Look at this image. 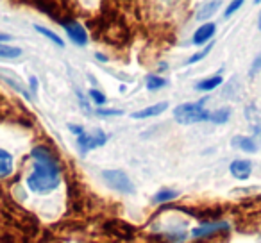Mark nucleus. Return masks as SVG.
<instances>
[{
	"instance_id": "1",
	"label": "nucleus",
	"mask_w": 261,
	"mask_h": 243,
	"mask_svg": "<svg viewBox=\"0 0 261 243\" xmlns=\"http://www.w3.org/2000/svg\"><path fill=\"white\" fill-rule=\"evenodd\" d=\"M31 157H33V174L27 177V188L38 195L54 192L61 182L58 157L45 145L34 147Z\"/></svg>"
},
{
	"instance_id": "8",
	"label": "nucleus",
	"mask_w": 261,
	"mask_h": 243,
	"mask_svg": "<svg viewBox=\"0 0 261 243\" xmlns=\"http://www.w3.org/2000/svg\"><path fill=\"white\" fill-rule=\"evenodd\" d=\"M229 172L234 179L238 181H245V179L250 177L252 174V163L247 159H234L231 165H229Z\"/></svg>"
},
{
	"instance_id": "31",
	"label": "nucleus",
	"mask_w": 261,
	"mask_h": 243,
	"mask_svg": "<svg viewBox=\"0 0 261 243\" xmlns=\"http://www.w3.org/2000/svg\"><path fill=\"white\" fill-rule=\"evenodd\" d=\"M257 27H259V31H261V13H259V18H257Z\"/></svg>"
},
{
	"instance_id": "30",
	"label": "nucleus",
	"mask_w": 261,
	"mask_h": 243,
	"mask_svg": "<svg viewBox=\"0 0 261 243\" xmlns=\"http://www.w3.org/2000/svg\"><path fill=\"white\" fill-rule=\"evenodd\" d=\"M97 59H100V61H106L108 58H106V56H102V54H97Z\"/></svg>"
},
{
	"instance_id": "10",
	"label": "nucleus",
	"mask_w": 261,
	"mask_h": 243,
	"mask_svg": "<svg viewBox=\"0 0 261 243\" xmlns=\"http://www.w3.org/2000/svg\"><path fill=\"white\" fill-rule=\"evenodd\" d=\"M106 231L111 236H118V238H123V239L133 238V227L127 225L125 222H109V224L106 225Z\"/></svg>"
},
{
	"instance_id": "25",
	"label": "nucleus",
	"mask_w": 261,
	"mask_h": 243,
	"mask_svg": "<svg viewBox=\"0 0 261 243\" xmlns=\"http://www.w3.org/2000/svg\"><path fill=\"white\" fill-rule=\"evenodd\" d=\"M243 6V2L242 0H236V2H232V4H229V8H227V11H225V16H231V15H234L236 11H238L240 8Z\"/></svg>"
},
{
	"instance_id": "23",
	"label": "nucleus",
	"mask_w": 261,
	"mask_h": 243,
	"mask_svg": "<svg viewBox=\"0 0 261 243\" xmlns=\"http://www.w3.org/2000/svg\"><path fill=\"white\" fill-rule=\"evenodd\" d=\"M211 48H213V45H207V47L204 48L202 52H199V54L192 56V58L188 59V63H190V65H192V63H197V61H200V59H202V58H206V56L210 54V50H211Z\"/></svg>"
},
{
	"instance_id": "29",
	"label": "nucleus",
	"mask_w": 261,
	"mask_h": 243,
	"mask_svg": "<svg viewBox=\"0 0 261 243\" xmlns=\"http://www.w3.org/2000/svg\"><path fill=\"white\" fill-rule=\"evenodd\" d=\"M9 40H13L9 34H0V43H6V41H9Z\"/></svg>"
},
{
	"instance_id": "12",
	"label": "nucleus",
	"mask_w": 261,
	"mask_h": 243,
	"mask_svg": "<svg viewBox=\"0 0 261 243\" xmlns=\"http://www.w3.org/2000/svg\"><path fill=\"white\" fill-rule=\"evenodd\" d=\"M13 156L8 150L0 149V179H6L13 172Z\"/></svg>"
},
{
	"instance_id": "4",
	"label": "nucleus",
	"mask_w": 261,
	"mask_h": 243,
	"mask_svg": "<svg viewBox=\"0 0 261 243\" xmlns=\"http://www.w3.org/2000/svg\"><path fill=\"white\" fill-rule=\"evenodd\" d=\"M102 179L106 181V184L111 190L118 193H123V195H130L135 193V184L129 179V175L122 170H104L102 172Z\"/></svg>"
},
{
	"instance_id": "3",
	"label": "nucleus",
	"mask_w": 261,
	"mask_h": 243,
	"mask_svg": "<svg viewBox=\"0 0 261 243\" xmlns=\"http://www.w3.org/2000/svg\"><path fill=\"white\" fill-rule=\"evenodd\" d=\"M207 98H200L197 102H185V104H179L174 109V118L177 124L181 125H192V124H199V122H207L210 115L204 104H206Z\"/></svg>"
},
{
	"instance_id": "24",
	"label": "nucleus",
	"mask_w": 261,
	"mask_h": 243,
	"mask_svg": "<svg viewBox=\"0 0 261 243\" xmlns=\"http://www.w3.org/2000/svg\"><path fill=\"white\" fill-rule=\"evenodd\" d=\"M257 72H261V52L259 56H256L252 61V66H250V77H254Z\"/></svg>"
},
{
	"instance_id": "26",
	"label": "nucleus",
	"mask_w": 261,
	"mask_h": 243,
	"mask_svg": "<svg viewBox=\"0 0 261 243\" xmlns=\"http://www.w3.org/2000/svg\"><path fill=\"white\" fill-rule=\"evenodd\" d=\"M97 115H102V116H116V115H122L120 109H98Z\"/></svg>"
},
{
	"instance_id": "28",
	"label": "nucleus",
	"mask_w": 261,
	"mask_h": 243,
	"mask_svg": "<svg viewBox=\"0 0 261 243\" xmlns=\"http://www.w3.org/2000/svg\"><path fill=\"white\" fill-rule=\"evenodd\" d=\"M70 131H72V132H75V134L77 136H81V134H83V132H84V129L83 127H79V125H70Z\"/></svg>"
},
{
	"instance_id": "19",
	"label": "nucleus",
	"mask_w": 261,
	"mask_h": 243,
	"mask_svg": "<svg viewBox=\"0 0 261 243\" xmlns=\"http://www.w3.org/2000/svg\"><path fill=\"white\" fill-rule=\"evenodd\" d=\"M229 118H231V109L229 107L217 109V111L210 115V122H213V124H225Z\"/></svg>"
},
{
	"instance_id": "17",
	"label": "nucleus",
	"mask_w": 261,
	"mask_h": 243,
	"mask_svg": "<svg viewBox=\"0 0 261 243\" xmlns=\"http://www.w3.org/2000/svg\"><path fill=\"white\" fill-rule=\"evenodd\" d=\"M167 86V80L163 79V77L160 75H154V73H150V75L145 77V88L149 91H156V90H161V88Z\"/></svg>"
},
{
	"instance_id": "20",
	"label": "nucleus",
	"mask_w": 261,
	"mask_h": 243,
	"mask_svg": "<svg viewBox=\"0 0 261 243\" xmlns=\"http://www.w3.org/2000/svg\"><path fill=\"white\" fill-rule=\"evenodd\" d=\"M34 29H36V31H38V33H40V34H43L45 38H48V40H50V41H52V43H54V45H58V47H61V48L65 47V41H63L61 38H59L58 34L54 33V31L47 29V27H43V25H36V27H34Z\"/></svg>"
},
{
	"instance_id": "27",
	"label": "nucleus",
	"mask_w": 261,
	"mask_h": 243,
	"mask_svg": "<svg viewBox=\"0 0 261 243\" xmlns=\"http://www.w3.org/2000/svg\"><path fill=\"white\" fill-rule=\"evenodd\" d=\"M29 88H31V97H36V93H38V79L36 77H31L29 79Z\"/></svg>"
},
{
	"instance_id": "14",
	"label": "nucleus",
	"mask_w": 261,
	"mask_h": 243,
	"mask_svg": "<svg viewBox=\"0 0 261 243\" xmlns=\"http://www.w3.org/2000/svg\"><path fill=\"white\" fill-rule=\"evenodd\" d=\"M232 145L238 147L240 150H245V152H256L257 150V142L249 136H236L232 140Z\"/></svg>"
},
{
	"instance_id": "22",
	"label": "nucleus",
	"mask_w": 261,
	"mask_h": 243,
	"mask_svg": "<svg viewBox=\"0 0 261 243\" xmlns=\"http://www.w3.org/2000/svg\"><path fill=\"white\" fill-rule=\"evenodd\" d=\"M88 95H90V98L97 105H102L106 102V95L102 93V91H98V90H90V91H88Z\"/></svg>"
},
{
	"instance_id": "16",
	"label": "nucleus",
	"mask_w": 261,
	"mask_h": 243,
	"mask_svg": "<svg viewBox=\"0 0 261 243\" xmlns=\"http://www.w3.org/2000/svg\"><path fill=\"white\" fill-rule=\"evenodd\" d=\"M218 8H220V0H217V2H206V4H202V8L197 11V20L210 18L211 15H215V13H217Z\"/></svg>"
},
{
	"instance_id": "9",
	"label": "nucleus",
	"mask_w": 261,
	"mask_h": 243,
	"mask_svg": "<svg viewBox=\"0 0 261 243\" xmlns=\"http://www.w3.org/2000/svg\"><path fill=\"white\" fill-rule=\"evenodd\" d=\"M215 33H217V25H215V23H202V25L195 31V34H193V43L195 45L207 43V41L215 36Z\"/></svg>"
},
{
	"instance_id": "7",
	"label": "nucleus",
	"mask_w": 261,
	"mask_h": 243,
	"mask_svg": "<svg viewBox=\"0 0 261 243\" xmlns=\"http://www.w3.org/2000/svg\"><path fill=\"white\" fill-rule=\"evenodd\" d=\"M63 27H65L66 34H68V38L72 40V43L79 45V47H84V45L88 43V33L79 22H73L72 20V22H68Z\"/></svg>"
},
{
	"instance_id": "5",
	"label": "nucleus",
	"mask_w": 261,
	"mask_h": 243,
	"mask_svg": "<svg viewBox=\"0 0 261 243\" xmlns=\"http://www.w3.org/2000/svg\"><path fill=\"white\" fill-rule=\"evenodd\" d=\"M106 142H108V136H106V132L102 131V129H95V131H91V132L84 131L81 136H77V147H79V150L83 154L90 152V150H93V149H98V147H102Z\"/></svg>"
},
{
	"instance_id": "15",
	"label": "nucleus",
	"mask_w": 261,
	"mask_h": 243,
	"mask_svg": "<svg viewBox=\"0 0 261 243\" xmlns=\"http://www.w3.org/2000/svg\"><path fill=\"white\" fill-rule=\"evenodd\" d=\"M220 84H222V77L213 75V77H207V79L200 80V83H197L195 88L199 91H213V90H217Z\"/></svg>"
},
{
	"instance_id": "11",
	"label": "nucleus",
	"mask_w": 261,
	"mask_h": 243,
	"mask_svg": "<svg viewBox=\"0 0 261 243\" xmlns=\"http://www.w3.org/2000/svg\"><path fill=\"white\" fill-rule=\"evenodd\" d=\"M168 107V102H160V104H154L150 107H145V109H140V111H135L130 115V118L135 120H142V118H150V116H158Z\"/></svg>"
},
{
	"instance_id": "6",
	"label": "nucleus",
	"mask_w": 261,
	"mask_h": 243,
	"mask_svg": "<svg viewBox=\"0 0 261 243\" xmlns=\"http://www.w3.org/2000/svg\"><path fill=\"white\" fill-rule=\"evenodd\" d=\"M231 225L227 222H206V224H200L197 229L192 231V236L197 239H202V238H207L211 234H217L220 231H227Z\"/></svg>"
},
{
	"instance_id": "32",
	"label": "nucleus",
	"mask_w": 261,
	"mask_h": 243,
	"mask_svg": "<svg viewBox=\"0 0 261 243\" xmlns=\"http://www.w3.org/2000/svg\"><path fill=\"white\" fill-rule=\"evenodd\" d=\"M254 131H256V132H259V134H261V127H254Z\"/></svg>"
},
{
	"instance_id": "2",
	"label": "nucleus",
	"mask_w": 261,
	"mask_h": 243,
	"mask_svg": "<svg viewBox=\"0 0 261 243\" xmlns=\"http://www.w3.org/2000/svg\"><path fill=\"white\" fill-rule=\"evenodd\" d=\"M186 220L179 218L174 211H165L160 218V224L156 225V231L161 232V236H165V239H168L170 243H181L186 239Z\"/></svg>"
},
{
	"instance_id": "18",
	"label": "nucleus",
	"mask_w": 261,
	"mask_h": 243,
	"mask_svg": "<svg viewBox=\"0 0 261 243\" xmlns=\"http://www.w3.org/2000/svg\"><path fill=\"white\" fill-rule=\"evenodd\" d=\"M22 56V50L18 47H11V45L0 43V58L2 59H16Z\"/></svg>"
},
{
	"instance_id": "21",
	"label": "nucleus",
	"mask_w": 261,
	"mask_h": 243,
	"mask_svg": "<svg viewBox=\"0 0 261 243\" xmlns=\"http://www.w3.org/2000/svg\"><path fill=\"white\" fill-rule=\"evenodd\" d=\"M175 197H177V192L175 190H160V192L154 195V202L156 204H163V202H168V200H174Z\"/></svg>"
},
{
	"instance_id": "13",
	"label": "nucleus",
	"mask_w": 261,
	"mask_h": 243,
	"mask_svg": "<svg viewBox=\"0 0 261 243\" xmlns=\"http://www.w3.org/2000/svg\"><path fill=\"white\" fill-rule=\"evenodd\" d=\"M0 77H2V80H4V83H8L9 86L13 88V90L18 91L20 95H23L25 98H31V93L25 90V88L22 86V84H20V79H18V77H15L13 73H9V72H0Z\"/></svg>"
}]
</instances>
